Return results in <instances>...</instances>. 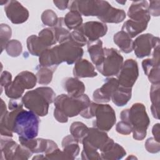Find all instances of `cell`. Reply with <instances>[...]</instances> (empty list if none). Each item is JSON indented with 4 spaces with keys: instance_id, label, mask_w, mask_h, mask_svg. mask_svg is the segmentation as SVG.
Returning <instances> with one entry per match:
<instances>
[{
    "instance_id": "1",
    "label": "cell",
    "mask_w": 160,
    "mask_h": 160,
    "mask_svg": "<svg viewBox=\"0 0 160 160\" xmlns=\"http://www.w3.org/2000/svg\"><path fill=\"white\" fill-rule=\"evenodd\" d=\"M56 99V94L49 87H39L28 91L22 98L23 105L38 116H44L48 113L49 105Z\"/></svg>"
},
{
    "instance_id": "2",
    "label": "cell",
    "mask_w": 160,
    "mask_h": 160,
    "mask_svg": "<svg viewBox=\"0 0 160 160\" xmlns=\"http://www.w3.org/2000/svg\"><path fill=\"white\" fill-rule=\"evenodd\" d=\"M120 118L122 121L131 126L132 136L134 139L141 141L145 138L150 120L143 104L137 102L134 104L131 108L122 111Z\"/></svg>"
},
{
    "instance_id": "3",
    "label": "cell",
    "mask_w": 160,
    "mask_h": 160,
    "mask_svg": "<svg viewBox=\"0 0 160 160\" xmlns=\"http://www.w3.org/2000/svg\"><path fill=\"white\" fill-rule=\"evenodd\" d=\"M39 122V118L36 114L22 108L16 114L12 132L23 138H35L38 134Z\"/></svg>"
},
{
    "instance_id": "4",
    "label": "cell",
    "mask_w": 160,
    "mask_h": 160,
    "mask_svg": "<svg viewBox=\"0 0 160 160\" xmlns=\"http://www.w3.org/2000/svg\"><path fill=\"white\" fill-rule=\"evenodd\" d=\"M54 102L55 108L68 118L78 116L91 103L89 97L84 94L77 98L62 94L57 96Z\"/></svg>"
},
{
    "instance_id": "5",
    "label": "cell",
    "mask_w": 160,
    "mask_h": 160,
    "mask_svg": "<svg viewBox=\"0 0 160 160\" xmlns=\"http://www.w3.org/2000/svg\"><path fill=\"white\" fill-rule=\"evenodd\" d=\"M123 64V58L114 48H104V59L101 64L96 66L104 76H117Z\"/></svg>"
},
{
    "instance_id": "6",
    "label": "cell",
    "mask_w": 160,
    "mask_h": 160,
    "mask_svg": "<svg viewBox=\"0 0 160 160\" xmlns=\"http://www.w3.org/2000/svg\"><path fill=\"white\" fill-rule=\"evenodd\" d=\"M111 4L106 1H70V11H74L84 16H101Z\"/></svg>"
},
{
    "instance_id": "7",
    "label": "cell",
    "mask_w": 160,
    "mask_h": 160,
    "mask_svg": "<svg viewBox=\"0 0 160 160\" xmlns=\"http://www.w3.org/2000/svg\"><path fill=\"white\" fill-rule=\"evenodd\" d=\"M92 104L94 117H96L93 122L94 127L103 131H109L116 122L114 110L109 104L94 102H92Z\"/></svg>"
},
{
    "instance_id": "8",
    "label": "cell",
    "mask_w": 160,
    "mask_h": 160,
    "mask_svg": "<svg viewBox=\"0 0 160 160\" xmlns=\"http://www.w3.org/2000/svg\"><path fill=\"white\" fill-rule=\"evenodd\" d=\"M1 159L26 160L32 153L22 145L18 144L10 137L1 136Z\"/></svg>"
},
{
    "instance_id": "9",
    "label": "cell",
    "mask_w": 160,
    "mask_h": 160,
    "mask_svg": "<svg viewBox=\"0 0 160 160\" xmlns=\"http://www.w3.org/2000/svg\"><path fill=\"white\" fill-rule=\"evenodd\" d=\"M59 64L66 62L68 64H72L80 60L84 51L81 47L78 46L69 39L52 47Z\"/></svg>"
},
{
    "instance_id": "10",
    "label": "cell",
    "mask_w": 160,
    "mask_h": 160,
    "mask_svg": "<svg viewBox=\"0 0 160 160\" xmlns=\"http://www.w3.org/2000/svg\"><path fill=\"white\" fill-rule=\"evenodd\" d=\"M139 76L138 62L132 59L126 60L117 74L119 86L132 88Z\"/></svg>"
},
{
    "instance_id": "11",
    "label": "cell",
    "mask_w": 160,
    "mask_h": 160,
    "mask_svg": "<svg viewBox=\"0 0 160 160\" xmlns=\"http://www.w3.org/2000/svg\"><path fill=\"white\" fill-rule=\"evenodd\" d=\"M159 44V38L149 33L139 36L132 43V50L138 58H142L151 54L152 49Z\"/></svg>"
},
{
    "instance_id": "12",
    "label": "cell",
    "mask_w": 160,
    "mask_h": 160,
    "mask_svg": "<svg viewBox=\"0 0 160 160\" xmlns=\"http://www.w3.org/2000/svg\"><path fill=\"white\" fill-rule=\"evenodd\" d=\"M152 58L142 61V66L145 74L152 84H159L160 82V58L159 44L154 47Z\"/></svg>"
},
{
    "instance_id": "13",
    "label": "cell",
    "mask_w": 160,
    "mask_h": 160,
    "mask_svg": "<svg viewBox=\"0 0 160 160\" xmlns=\"http://www.w3.org/2000/svg\"><path fill=\"white\" fill-rule=\"evenodd\" d=\"M4 11L11 22L16 24L26 22L29 15L28 10L17 1H8Z\"/></svg>"
},
{
    "instance_id": "14",
    "label": "cell",
    "mask_w": 160,
    "mask_h": 160,
    "mask_svg": "<svg viewBox=\"0 0 160 160\" xmlns=\"http://www.w3.org/2000/svg\"><path fill=\"white\" fill-rule=\"evenodd\" d=\"M88 41H94L104 36L108 31L106 24L98 21H88L78 28Z\"/></svg>"
},
{
    "instance_id": "15",
    "label": "cell",
    "mask_w": 160,
    "mask_h": 160,
    "mask_svg": "<svg viewBox=\"0 0 160 160\" xmlns=\"http://www.w3.org/2000/svg\"><path fill=\"white\" fill-rule=\"evenodd\" d=\"M119 86V81L114 78L105 79L102 86L95 90L92 94L93 100L96 102H108L110 101L112 94Z\"/></svg>"
},
{
    "instance_id": "16",
    "label": "cell",
    "mask_w": 160,
    "mask_h": 160,
    "mask_svg": "<svg viewBox=\"0 0 160 160\" xmlns=\"http://www.w3.org/2000/svg\"><path fill=\"white\" fill-rule=\"evenodd\" d=\"M148 6L147 1H133L129 8L128 17L132 21L149 22L151 16L148 12Z\"/></svg>"
},
{
    "instance_id": "17",
    "label": "cell",
    "mask_w": 160,
    "mask_h": 160,
    "mask_svg": "<svg viewBox=\"0 0 160 160\" xmlns=\"http://www.w3.org/2000/svg\"><path fill=\"white\" fill-rule=\"evenodd\" d=\"M109 139L110 138L108 137L106 131L93 127L89 129L88 133L82 141H86L91 146L101 151Z\"/></svg>"
},
{
    "instance_id": "18",
    "label": "cell",
    "mask_w": 160,
    "mask_h": 160,
    "mask_svg": "<svg viewBox=\"0 0 160 160\" xmlns=\"http://www.w3.org/2000/svg\"><path fill=\"white\" fill-rule=\"evenodd\" d=\"M62 85L68 94L72 98H79L85 91L84 84L77 78H66L63 79Z\"/></svg>"
},
{
    "instance_id": "19",
    "label": "cell",
    "mask_w": 160,
    "mask_h": 160,
    "mask_svg": "<svg viewBox=\"0 0 160 160\" xmlns=\"http://www.w3.org/2000/svg\"><path fill=\"white\" fill-rule=\"evenodd\" d=\"M73 74L75 78H94L98 75L94 66L85 59H81L75 63Z\"/></svg>"
},
{
    "instance_id": "20",
    "label": "cell",
    "mask_w": 160,
    "mask_h": 160,
    "mask_svg": "<svg viewBox=\"0 0 160 160\" xmlns=\"http://www.w3.org/2000/svg\"><path fill=\"white\" fill-rule=\"evenodd\" d=\"M88 51L92 62L98 66L101 64L104 59V48H102V42L100 40L94 41H88Z\"/></svg>"
},
{
    "instance_id": "21",
    "label": "cell",
    "mask_w": 160,
    "mask_h": 160,
    "mask_svg": "<svg viewBox=\"0 0 160 160\" xmlns=\"http://www.w3.org/2000/svg\"><path fill=\"white\" fill-rule=\"evenodd\" d=\"M126 17V14L124 10L113 8L111 5L106 12L98 18L102 22L119 23L123 21Z\"/></svg>"
},
{
    "instance_id": "22",
    "label": "cell",
    "mask_w": 160,
    "mask_h": 160,
    "mask_svg": "<svg viewBox=\"0 0 160 160\" xmlns=\"http://www.w3.org/2000/svg\"><path fill=\"white\" fill-rule=\"evenodd\" d=\"M78 144L79 142L72 135H68L63 138L61 144L62 149L69 159H74L78 156L80 150Z\"/></svg>"
},
{
    "instance_id": "23",
    "label": "cell",
    "mask_w": 160,
    "mask_h": 160,
    "mask_svg": "<svg viewBox=\"0 0 160 160\" xmlns=\"http://www.w3.org/2000/svg\"><path fill=\"white\" fill-rule=\"evenodd\" d=\"M113 40L122 52L129 53L132 51L133 41L131 38L124 31L121 30L116 32L114 35Z\"/></svg>"
},
{
    "instance_id": "24",
    "label": "cell",
    "mask_w": 160,
    "mask_h": 160,
    "mask_svg": "<svg viewBox=\"0 0 160 160\" xmlns=\"http://www.w3.org/2000/svg\"><path fill=\"white\" fill-rule=\"evenodd\" d=\"M148 24L147 22H139L129 19L123 24L121 30L132 38L144 31L147 28Z\"/></svg>"
},
{
    "instance_id": "25",
    "label": "cell",
    "mask_w": 160,
    "mask_h": 160,
    "mask_svg": "<svg viewBox=\"0 0 160 160\" xmlns=\"http://www.w3.org/2000/svg\"><path fill=\"white\" fill-rule=\"evenodd\" d=\"M132 96V88L119 86L111 96V100L117 106H123L130 100Z\"/></svg>"
},
{
    "instance_id": "26",
    "label": "cell",
    "mask_w": 160,
    "mask_h": 160,
    "mask_svg": "<svg viewBox=\"0 0 160 160\" xmlns=\"http://www.w3.org/2000/svg\"><path fill=\"white\" fill-rule=\"evenodd\" d=\"M39 66L52 68L54 70L59 64L53 48H49L43 51L39 56Z\"/></svg>"
},
{
    "instance_id": "27",
    "label": "cell",
    "mask_w": 160,
    "mask_h": 160,
    "mask_svg": "<svg viewBox=\"0 0 160 160\" xmlns=\"http://www.w3.org/2000/svg\"><path fill=\"white\" fill-rule=\"evenodd\" d=\"M126 154L124 149L118 144L114 143L109 149L104 152H101V159L106 160H118L122 159Z\"/></svg>"
},
{
    "instance_id": "28",
    "label": "cell",
    "mask_w": 160,
    "mask_h": 160,
    "mask_svg": "<svg viewBox=\"0 0 160 160\" xmlns=\"http://www.w3.org/2000/svg\"><path fill=\"white\" fill-rule=\"evenodd\" d=\"M4 88L6 95L12 99H18L20 98L23 94L25 89L22 84L16 78L13 81L10 82Z\"/></svg>"
},
{
    "instance_id": "29",
    "label": "cell",
    "mask_w": 160,
    "mask_h": 160,
    "mask_svg": "<svg viewBox=\"0 0 160 160\" xmlns=\"http://www.w3.org/2000/svg\"><path fill=\"white\" fill-rule=\"evenodd\" d=\"M26 42L28 49L32 56H39L43 51L48 49L36 35H31L28 37Z\"/></svg>"
},
{
    "instance_id": "30",
    "label": "cell",
    "mask_w": 160,
    "mask_h": 160,
    "mask_svg": "<svg viewBox=\"0 0 160 160\" xmlns=\"http://www.w3.org/2000/svg\"><path fill=\"white\" fill-rule=\"evenodd\" d=\"M150 99L152 102L151 110L154 118L159 119V83L152 84L150 89Z\"/></svg>"
},
{
    "instance_id": "31",
    "label": "cell",
    "mask_w": 160,
    "mask_h": 160,
    "mask_svg": "<svg viewBox=\"0 0 160 160\" xmlns=\"http://www.w3.org/2000/svg\"><path fill=\"white\" fill-rule=\"evenodd\" d=\"M89 128L82 122H74L70 127V132L71 135L80 143H82L84 138L87 136Z\"/></svg>"
},
{
    "instance_id": "32",
    "label": "cell",
    "mask_w": 160,
    "mask_h": 160,
    "mask_svg": "<svg viewBox=\"0 0 160 160\" xmlns=\"http://www.w3.org/2000/svg\"><path fill=\"white\" fill-rule=\"evenodd\" d=\"M64 23L68 29H77L82 23V18L81 15L74 11L68 12L64 18Z\"/></svg>"
},
{
    "instance_id": "33",
    "label": "cell",
    "mask_w": 160,
    "mask_h": 160,
    "mask_svg": "<svg viewBox=\"0 0 160 160\" xmlns=\"http://www.w3.org/2000/svg\"><path fill=\"white\" fill-rule=\"evenodd\" d=\"M52 28L54 29L58 42L60 44L69 39L70 32L64 23L63 18H58L57 24Z\"/></svg>"
},
{
    "instance_id": "34",
    "label": "cell",
    "mask_w": 160,
    "mask_h": 160,
    "mask_svg": "<svg viewBox=\"0 0 160 160\" xmlns=\"http://www.w3.org/2000/svg\"><path fill=\"white\" fill-rule=\"evenodd\" d=\"M38 37L42 43L48 49L58 42L53 28L43 29L39 32Z\"/></svg>"
},
{
    "instance_id": "35",
    "label": "cell",
    "mask_w": 160,
    "mask_h": 160,
    "mask_svg": "<svg viewBox=\"0 0 160 160\" xmlns=\"http://www.w3.org/2000/svg\"><path fill=\"white\" fill-rule=\"evenodd\" d=\"M16 78L21 82L26 89H30L33 88L36 84L37 78L32 72L24 71L19 73L16 76Z\"/></svg>"
},
{
    "instance_id": "36",
    "label": "cell",
    "mask_w": 160,
    "mask_h": 160,
    "mask_svg": "<svg viewBox=\"0 0 160 160\" xmlns=\"http://www.w3.org/2000/svg\"><path fill=\"white\" fill-rule=\"evenodd\" d=\"M55 71L52 68L39 66V68L38 69L36 73L38 82L44 85L49 84L52 81L53 72Z\"/></svg>"
},
{
    "instance_id": "37",
    "label": "cell",
    "mask_w": 160,
    "mask_h": 160,
    "mask_svg": "<svg viewBox=\"0 0 160 160\" xmlns=\"http://www.w3.org/2000/svg\"><path fill=\"white\" fill-rule=\"evenodd\" d=\"M83 149L81 152V159L87 160L101 159L100 154L98 152V149L91 146L86 141H82Z\"/></svg>"
},
{
    "instance_id": "38",
    "label": "cell",
    "mask_w": 160,
    "mask_h": 160,
    "mask_svg": "<svg viewBox=\"0 0 160 160\" xmlns=\"http://www.w3.org/2000/svg\"><path fill=\"white\" fill-rule=\"evenodd\" d=\"M5 49L9 56L11 57H18L22 52V47L19 41L12 39L7 43Z\"/></svg>"
},
{
    "instance_id": "39",
    "label": "cell",
    "mask_w": 160,
    "mask_h": 160,
    "mask_svg": "<svg viewBox=\"0 0 160 160\" xmlns=\"http://www.w3.org/2000/svg\"><path fill=\"white\" fill-rule=\"evenodd\" d=\"M41 21L44 24L52 28L57 24L58 18L52 10L47 9L42 13Z\"/></svg>"
},
{
    "instance_id": "40",
    "label": "cell",
    "mask_w": 160,
    "mask_h": 160,
    "mask_svg": "<svg viewBox=\"0 0 160 160\" xmlns=\"http://www.w3.org/2000/svg\"><path fill=\"white\" fill-rule=\"evenodd\" d=\"M11 28L6 24H1L0 26V37H1V52L5 49L7 43L9 41L11 37Z\"/></svg>"
},
{
    "instance_id": "41",
    "label": "cell",
    "mask_w": 160,
    "mask_h": 160,
    "mask_svg": "<svg viewBox=\"0 0 160 160\" xmlns=\"http://www.w3.org/2000/svg\"><path fill=\"white\" fill-rule=\"evenodd\" d=\"M69 40L75 45L79 47L84 46L88 42L85 36L78 29L70 32Z\"/></svg>"
},
{
    "instance_id": "42",
    "label": "cell",
    "mask_w": 160,
    "mask_h": 160,
    "mask_svg": "<svg viewBox=\"0 0 160 160\" xmlns=\"http://www.w3.org/2000/svg\"><path fill=\"white\" fill-rule=\"evenodd\" d=\"M145 148L149 152H158L160 150L159 142L156 141L154 138H150L146 140L145 142Z\"/></svg>"
},
{
    "instance_id": "43",
    "label": "cell",
    "mask_w": 160,
    "mask_h": 160,
    "mask_svg": "<svg viewBox=\"0 0 160 160\" xmlns=\"http://www.w3.org/2000/svg\"><path fill=\"white\" fill-rule=\"evenodd\" d=\"M116 130L119 134L128 135L132 132V127L129 123L121 121L116 124Z\"/></svg>"
},
{
    "instance_id": "44",
    "label": "cell",
    "mask_w": 160,
    "mask_h": 160,
    "mask_svg": "<svg viewBox=\"0 0 160 160\" xmlns=\"http://www.w3.org/2000/svg\"><path fill=\"white\" fill-rule=\"evenodd\" d=\"M159 1H150L148 6V12L149 15L153 16H159L160 14Z\"/></svg>"
},
{
    "instance_id": "45",
    "label": "cell",
    "mask_w": 160,
    "mask_h": 160,
    "mask_svg": "<svg viewBox=\"0 0 160 160\" xmlns=\"http://www.w3.org/2000/svg\"><path fill=\"white\" fill-rule=\"evenodd\" d=\"M12 82V75L8 71H4L1 75V91L2 88L6 87L10 82Z\"/></svg>"
},
{
    "instance_id": "46",
    "label": "cell",
    "mask_w": 160,
    "mask_h": 160,
    "mask_svg": "<svg viewBox=\"0 0 160 160\" xmlns=\"http://www.w3.org/2000/svg\"><path fill=\"white\" fill-rule=\"evenodd\" d=\"M54 117L59 122L64 123V122H67L68 121V118L65 115H64L62 112H61L59 111H58L56 108H54Z\"/></svg>"
},
{
    "instance_id": "47",
    "label": "cell",
    "mask_w": 160,
    "mask_h": 160,
    "mask_svg": "<svg viewBox=\"0 0 160 160\" xmlns=\"http://www.w3.org/2000/svg\"><path fill=\"white\" fill-rule=\"evenodd\" d=\"M53 3L60 10H64L69 7V1H53Z\"/></svg>"
},
{
    "instance_id": "48",
    "label": "cell",
    "mask_w": 160,
    "mask_h": 160,
    "mask_svg": "<svg viewBox=\"0 0 160 160\" xmlns=\"http://www.w3.org/2000/svg\"><path fill=\"white\" fill-rule=\"evenodd\" d=\"M159 129H160V127H159V124L157 123L156 124H154L152 127V134L154 136V138L158 141V142H159V136H160V133H159Z\"/></svg>"
},
{
    "instance_id": "49",
    "label": "cell",
    "mask_w": 160,
    "mask_h": 160,
    "mask_svg": "<svg viewBox=\"0 0 160 160\" xmlns=\"http://www.w3.org/2000/svg\"><path fill=\"white\" fill-rule=\"evenodd\" d=\"M1 118L8 112V111L6 110V104L4 102L2 99H1Z\"/></svg>"
}]
</instances>
